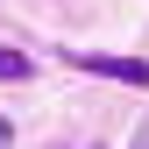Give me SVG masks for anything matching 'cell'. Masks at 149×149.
<instances>
[{"instance_id": "obj_1", "label": "cell", "mask_w": 149, "mask_h": 149, "mask_svg": "<svg viewBox=\"0 0 149 149\" xmlns=\"http://www.w3.org/2000/svg\"><path fill=\"white\" fill-rule=\"evenodd\" d=\"M71 71H92V78H114V85H142L149 92V57H107V50H64Z\"/></svg>"}, {"instance_id": "obj_2", "label": "cell", "mask_w": 149, "mask_h": 149, "mask_svg": "<svg viewBox=\"0 0 149 149\" xmlns=\"http://www.w3.org/2000/svg\"><path fill=\"white\" fill-rule=\"evenodd\" d=\"M36 78V57H22V50H0V85H29Z\"/></svg>"}, {"instance_id": "obj_3", "label": "cell", "mask_w": 149, "mask_h": 149, "mask_svg": "<svg viewBox=\"0 0 149 149\" xmlns=\"http://www.w3.org/2000/svg\"><path fill=\"white\" fill-rule=\"evenodd\" d=\"M0 149H14V121L7 114H0Z\"/></svg>"}, {"instance_id": "obj_4", "label": "cell", "mask_w": 149, "mask_h": 149, "mask_svg": "<svg viewBox=\"0 0 149 149\" xmlns=\"http://www.w3.org/2000/svg\"><path fill=\"white\" fill-rule=\"evenodd\" d=\"M128 149H149V121H142V128H135V142H128Z\"/></svg>"}]
</instances>
